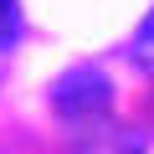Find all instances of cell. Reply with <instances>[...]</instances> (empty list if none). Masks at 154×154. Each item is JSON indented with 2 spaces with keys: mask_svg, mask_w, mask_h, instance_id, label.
<instances>
[{
  "mask_svg": "<svg viewBox=\"0 0 154 154\" xmlns=\"http://www.w3.org/2000/svg\"><path fill=\"white\" fill-rule=\"evenodd\" d=\"M51 108L77 128V134H93L98 123H108L113 113V82H108V72L98 67H72L57 77V88H51Z\"/></svg>",
  "mask_w": 154,
  "mask_h": 154,
  "instance_id": "obj_1",
  "label": "cell"
},
{
  "mask_svg": "<svg viewBox=\"0 0 154 154\" xmlns=\"http://www.w3.org/2000/svg\"><path fill=\"white\" fill-rule=\"evenodd\" d=\"M128 57L139 62V67H154V11L144 16V26L134 31V41H128Z\"/></svg>",
  "mask_w": 154,
  "mask_h": 154,
  "instance_id": "obj_2",
  "label": "cell"
},
{
  "mask_svg": "<svg viewBox=\"0 0 154 154\" xmlns=\"http://www.w3.org/2000/svg\"><path fill=\"white\" fill-rule=\"evenodd\" d=\"M21 36V11H16V0H0V46H11Z\"/></svg>",
  "mask_w": 154,
  "mask_h": 154,
  "instance_id": "obj_3",
  "label": "cell"
}]
</instances>
